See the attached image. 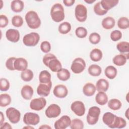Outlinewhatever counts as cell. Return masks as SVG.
Segmentation results:
<instances>
[{
  "label": "cell",
  "instance_id": "cell-1",
  "mask_svg": "<svg viewBox=\"0 0 129 129\" xmlns=\"http://www.w3.org/2000/svg\"><path fill=\"white\" fill-rule=\"evenodd\" d=\"M25 21L28 26L32 29H38L41 25V20L37 13L34 11H29L25 15Z\"/></svg>",
  "mask_w": 129,
  "mask_h": 129
},
{
  "label": "cell",
  "instance_id": "cell-2",
  "mask_svg": "<svg viewBox=\"0 0 129 129\" xmlns=\"http://www.w3.org/2000/svg\"><path fill=\"white\" fill-rule=\"evenodd\" d=\"M50 16L52 20L56 23L63 21L65 18L64 8L59 3L54 4L50 10Z\"/></svg>",
  "mask_w": 129,
  "mask_h": 129
},
{
  "label": "cell",
  "instance_id": "cell-3",
  "mask_svg": "<svg viewBox=\"0 0 129 129\" xmlns=\"http://www.w3.org/2000/svg\"><path fill=\"white\" fill-rule=\"evenodd\" d=\"M101 112L100 108L94 106L89 109L88 113L86 116L87 122L89 125H95L98 121L99 117Z\"/></svg>",
  "mask_w": 129,
  "mask_h": 129
},
{
  "label": "cell",
  "instance_id": "cell-4",
  "mask_svg": "<svg viewBox=\"0 0 129 129\" xmlns=\"http://www.w3.org/2000/svg\"><path fill=\"white\" fill-rule=\"evenodd\" d=\"M40 40V35L36 32H31L26 34L23 38V44L29 47L36 46Z\"/></svg>",
  "mask_w": 129,
  "mask_h": 129
},
{
  "label": "cell",
  "instance_id": "cell-5",
  "mask_svg": "<svg viewBox=\"0 0 129 129\" xmlns=\"http://www.w3.org/2000/svg\"><path fill=\"white\" fill-rule=\"evenodd\" d=\"M86 66L85 61L82 58L77 57L73 61L71 69L74 74H79L84 71Z\"/></svg>",
  "mask_w": 129,
  "mask_h": 129
},
{
  "label": "cell",
  "instance_id": "cell-6",
  "mask_svg": "<svg viewBox=\"0 0 129 129\" xmlns=\"http://www.w3.org/2000/svg\"><path fill=\"white\" fill-rule=\"evenodd\" d=\"M75 15L78 21L85 22L87 18V9L86 6L82 4L77 5L75 9Z\"/></svg>",
  "mask_w": 129,
  "mask_h": 129
},
{
  "label": "cell",
  "instance_id": "cell-7",
  "mask_svg": "<svg viewBox=\"0 0 129 129\" xmlns=\"http://www.w3.org/2000/svg\"><path fill=\"white\" fill-rule=\"evenodd\" d=\"M6 114L9 120L13 124L17 123L21 118V113L14 107H9L6 111Z\"/></svg>",
  "mask_w": 129,
  "mask_h": 129
},
{
  "label": "cell",
  "instance_id": "cell-8",
  "mask_svg": "<svg viewBox=\"0 0 129 129\" xmlns=\"http://www.w3.org/2000/svg\"><path fill=\"white\" fill-rule=\"evenodd\" d=\"M39 121V115L34 112H26L23 116V122L27 125H35L38 124Z\"/></svg>",
  "mask_w": 129,
  "mask_h": 129
},
{
  "label": "cell",
  "instance_id": "cell-9",
  "mask_svg": "<svg viewBox=\"0 0 129 129\" xmlns=\"http://www.w3.org/2000/svg\"><path fill=\"white\" fill-rule=\"evenodd\" d=\"M46 105V100L44 97H39L32 99L30 102V108L35 111L43 109Z\"/></svg>",
  "mask_w": 129,
  "mask_h": 129
},
{
  "label": "cell",
  "instance_id": "cell-10",
  "mask_svg": "<svg viewBox=\"0 0 129 129\" xmlns=\"http://www.w3.org/2000/svg\"><path fill=\"white\" fill-rule=\"evenodd\" d=\"M71 110L77 116H82L84 115L86 111L84 103L81 101H75L71 105Z\"/></svg>",
  "mask_w": 129,
  "mask_h": 129
},
{
  "label": "cell",
  "instance_id": "cell-11",
  "mask_svg": "<svg viewBox=\"0 0 129 129\" xmlns=\"http://www.w3.org/2000/svg\"><path fill=\"white\" fill-rule=\"evenodd\" d=\"M61 113V109L59 105L56 104H50L45 110V115L49 118H56Z\"/></svg>",
  "mask_w": 129,
  "mask_h": 129
},
{
  "label": "cell",
  "instance_id": "cell-12",
  "mask_svg": "<svg viewBox=\"0 0 129 129\" xmlns=\"http://www.w3.org/2000/svg\"><path fill=\"white\" fill-rule=\"evenodd\" d=\"M71 118L68 115H62L60 118L55 121L54 127L55 129H66L70 126Z\"/></svg>",
  "mask_w": 129,
  "mask_h": 129
},
{
  "label": "cell",
  "instance_id": "cell-13",
  "mask_svg": "<svg viewBox=\"0 0 129 129\" xmlns=\"http://www.w3.org/2000/svg\"><path fill=\"white\" fill-rule=\"evenodd\" d=\"M52 87L51 81L48 83H40L37 88V93L42 97H46L50 94Z\"/></svg>",
  "mask_w": 129,
  "mask_h": 129
},
{
  "label": "cell",
  "instance_id": "cell-14",
  "mask_svg": "<svg viewBox=\"0 0 129 129\" xmlns=\"http://www.w3.org/2000/svg\"><path fill=\"white\" fill-rule=\"evenodd\" d=\"M53 93L57 98H64L68 94V90L65 85L58 84L54 87Z\"/></svg>",
  "mask_w": 129,
  "mask_h": 129
},
{
  "label": "cell",
  "instance_id": "cell-15",
  "mask_svg": "<svg viewBox=\"0 0 129 129\" xmlns=\"http://www.w3.org/2000/svg\"><path fill=\"white\" fill-rule=\"evenodd\" d=\"M19 31L15 29H9L6 32V38L9 41L13 43H16L20 39Z\"/></svg>",
  "mask_w": 129,
  "mask_h": 129
},
{
  "label": "cell",
  "instance_id": "cell-16",
  "mask_svg": "<svg viewBox=\"0 0 129 129\" xmlns=\"http://www.w3.org/2000/svg\"><path fill=\"white\" fill-rule=\"evenodd\" d=\"M28 62L27 60L23 57L16 58L14 62V68L15 70L18 71H24L27 69Z\"/></svg>",
  "mask_w": 129,
  "mask_h": 129
},
{
  "label": "cell",
  "instance_id": "cell-17",
  "mask_svg": "<svg viewBox=\"0 0 129 129\" xmlns=\"http://www.w3.org/2000/svg\"><path fill=\"white\" fill-rule=\"evenodd\" d=\"M33 88L28 85H24L21 90V96L25 100H30L33 95Z\"/></svg>",
  "mask_w": 129,
  "mask_h": 129
},
{
  "label": "cell",
  "instance_id": "cell-18",
  "mask_svg": "<svg viewBox=\"0 0 129 129\" xmlns=\"http://www.w3.org/2000/svg\"><path fill=\"white\" fill-rule=\"evenodd\" d=\"M128 58V53H127L126 55L121 53L114 56L112 61L113 63L117 66H123L126 63Z\"/></svg>",
  "mask_w": 129,
  "mask_h": 129
},
{
  "label": "cell",
  "instance_id": "cell-19",
  "mask_svg": "<svg viewBox=\"0 0 129 129\" xmlns=\"http://www.w3.org/2000/svg\"><path fill=\"white\" fill-rule=\"evenodd\" d=\"M96 89L98 92H106L109 87V84L105 79H99L96 83Z\"/></svg>",
  "mask_w": 129,
  "mask_h": 129
},
{
  "label": "cell",
  "instance_id": "cell-20",
  "mask_svg": "<svg viewBox=\"0 0 129 129\" xmlns=\"http://www.w3.org/2000/svg\"><path fill=\"white\" fill-rule=\"evenodd\" d=\"M96 87L92 83L89 82L86 83L83 87V94L88 97L93 96L96 92Z\"/></svg>",
  "mask_w": 129,
  "mask_h": 129
},
{
  "label": "cell",
  "instance_id": "cell-21",
  "mask_svg": "<svg viewBox=\"0 0 129 129\" xmlns=\"http://www.w3.org/2000/svg\"><path fill=\"white\" fill-rule=\"evenodd\" d=\"M116 115L110 112H105L102 116L103 122L109 128L112 125Z\"/></svg>",
  "mask_w": 129,
  "mask_h": 129
},
{
  "label": "cell",
  "instance_id": "cell-22",
  "mask_svg": "<svg viewBox=\"0 0 129 129\" xmlns=\"http://www.w3.org/2000/svg\"><path fill=\"white\" fill-rule=\"evenodd\" d=\"M47 67L53 72H57L62 68L60 61L56 57L49 61Z\"/></svg>",
  "mask_w": 129,
  "mask_h": 129
},
{
  "label": "cell",
  "instance_id": "cell-23",
  "mask_svg": "<svg viewBox=\"0 0 129 129\" xmlns=\"http://www.w3.org/2000/svg\"><path fill=\"white\" fill-rule=\"evenodd\" d=\"M115 24V20L112 17H107L104 18L101 22L102 26L106 30L113 28Z\"/></svg>",
  "mask_w": 129,
  "mask_h": 129
},
{
  "label": "cell",
  "instance_id": "cell-24",
  "mask_svg": "<svg viewBox=\"0 0 129 129\" xmlns=\"http://www.w3.org/2000/svg\"><path fill=\"white\" fill-rule=\"evenodd\" d=\"M24 2L20 0H14L11 3V9L15 13L21 12L24 9Z\"/></svg>",
  "mask_w": 129,
  "mask_h": 129
},
{
  "label": "cell",
  "instance_id": "cell-25",
  "mask_svg": "<svg viewBox=\"0 0 129 129\" xmlns=\"http://www.w3.org/2000/svg\"><path fill=\"white\" fill-rule=\"evenodd\" d=\"M101 6L102 8L108 11L112 8L116 6L118 2V0H102L100 2Z\"/></svg>",
  "mask_w": 129,
  "mask_h": 129
},
{
  "label": "cell",
  "instance_id": "cell-26",
  "mask_svg": "<svg viewBox=\"0 0 129 129\" xmlns=\"http://www.w3.org/2000/svg\"><path fill=\"white\" fill-rule=\"evenodd\" d=\"M96 102L100 105H104L108 102V96L104 92H98L95 96Z\"/></svg>",
  "mask_w": 129,
  "mask_h": 129
},
{
  "label": "cell",
  "instance_id": "cell-27",
  "mask_svg": "<svg viewBox=\"0 0 129 129\" xmlns=\"http://www.w3.org/2000/svg\"><path fill=\"white\" fill-rule=\"evenodd\" d=\"M103 56L102 51L98 48L92 49L90 53V59L94 62H97L101 60Z\"/></svg>",
  "mask_w": 129,
  "mask_h": 129
},
{
  "label": "cell",
  "instance_id": "cell-28",
  "mask_svg": "<svg viewBox=\"0 0 129 129\" xmlns=\"http://www.w3.org/2000/svg\"><path fill=\"white\" fill-rule=\"evenodd\" d=\"M126 125V120L122 117L116 116L111 128H122Z\"/></svg>",
  "mask_w": 129,
  "mask_h": 129
},
{
  "label": "cell",
  "instance_id": "cell-29",
  "mask_svg": "<svg viewBox=\"0 0 129 129\" xmlns=\"http://www.w3.org/2000/svg\"><path fill=\"white\" fill-rule=\"evenodd\" d=\"M88 73L93 77H98L102 73L101 68L96 64L90 65L88 69Z\"/></svg>",
  "mask_w": 129,
  "mask_h": 129
},
{
  "label": "cell",
  "instance_id": "cell-30",
  "mask_svg": "<svg viewBox=\"0 0 129 129\" xmlns=\"http://www.w3.org/2000/svg\"><path fill=\"white\" fill-rule=\"evenodd\" d=\"M104 74L107 78L109 79H113L117 75V71L114 66H108L105 68L104 70Z\"/></svg>",
  "mask_w": 129,
  "mask_h": 129
},
{
  "label": "cell",
  "instance_id": "cell-31",
  "mask_svg": "<svg viewBox=\"0 0 129 129\" xmlns=\"http://www.w3.org/2000/svg\"><path fill=\"white\" fill-rule=\"evenodd\" d=\"M51 74L46 70L42 71L39 75V81L40 83H48L51 82Z\"/></svg>",
  "mask_w": 129,
  "mask_h": 129
},
{
  "label": "cell",
  "instance_id": "cell-32",
  "mask_svg": "<svg viewBox=\"0 0 129 129\" xmlns=\"http://www.w3.org/2000/svg\"><path fill=\"white\" fill-rule=\"evenodd\" d=\"M56 75L58 79L62 81H66L68 80L71 77L70 72L68 70L64 68H61L58 71Z\"/></svg>",
  "mask_w": 129,
  "mask_h": 129
},
{
  "label": "cell",
  "instance_id": "cell-33",
  "mask_svg": "<svg viewBox=\"0 0 129 129\" xmlns=\"http://www.w3.org/2000/svg\"><path fill=\"white\" fill-rule=\"evenodd\" d=\"M108 107L111 110H119L121 106L122 103L121 101L115 98L111 99L108 101Z\"/></svg>",
  "mask_w": 129,
  "mask_h": 129
},
{
  "label": "cell",
  "instance_id": "cell-34",
  "mask_svg": "<svg viewBox=\"0 0 129 129\" xmlns=\"http://www.w3.org/2000/svg\"><path fill=\"white\" fill-rule=\"evenodd\" d=\"M11 100V97L9 94L4 93L0 95V106L1 107H6L10 105Z\"/></svg>",
  "mask_w": 129,
  "mask_h": 129
},
{
  "label": "cell",
  "instance_id": "cell-35",
  "mask_svg": "<svg viewBox=\"0 0 129 129\" xmlns=\"http://www.w3.org/2000/svg\"><path fill=\"white\" fill-rule=\"evenodd\" d=\"M71 25L68 22H64L61 23L58 28V32L62 34H68L71 30Z\"/></svg>",
  "mask_w": 129,
  "mask_h": 129
},
{
  "label": "cell",
  "instance_id": "cell-36",
  "mask_svg": "<svg viewBox=\"0 0 129 129\" xmlns=\"http://www.w3.org/2000/svg\"><path fill=\"white\" fill-rule=\"evenodd\" d=\"M34 77L33 72L30 69H26L22 71L21 73V78L25 82H29L31 81Z\"/></svg>",
  "mask_w": 129,
  "mask_h": 129
},
{
  "label": "cell",
  "instance_id": "cell-37",
  "mask_svg": "<svg viewBox=\"0 0 129 129\" xmlns=\"http://www.w3.org/2000/svg\"><path fill=\"white\" fill-rule=\"evenodd\" d=\"M116 48L122 54L128 53L129 43L126 41L119 42L116 45Z\"/></svg>",
  "mask_w": 129,
  "mask_h": 129
},
{
  "label": "cell",
  "instance_id": "cell-38",
  "mask_svg": "<svg viewBox=\"0 0 129 129\" xmlns=\"http://www.w3.org/2000/svg\"><path fill=\"white\" fill-rule=\"evenodd\" d=\"M117 26L120 29H126L129 27V20L126 17H120L117 21Z\"/></svg>",
  "mask_w": 129,
  "mask_h": 129
},
{
  "label": "cell",
  "instance_id": "cell-39",
  "mask_svg": "<svg viewBox=\"0 0 129 129\" xmlns=\"http://www.w3.org/2000/svg\"><path fill=\"white\" fill-rule=\"evenodd\" d=\"M70 126L71 129H83L84 128V123L80 119L74 118L71 120Z\"/></svg>",
  "mask_w": 129,
  "mask_h": 129
},
{
  "label": "cell",
  "instance_id": "cell-40",
  "mask_svg": "<svg viewBox=\"0 0 129 129\" xmlns=\"http://www.w3.org/2000/svg\"><path fill=\"white\" fill-rule=\"evenodd\" d=\"M93 10L95 14L98 16H103L105 15L108 12L102 8V7L101 6V4L100 2L95 4L93 8Z\"/></svg>",
  "mask_w": 129,
  "mask_h": 129
},
{
  "label": "cell",
  "instance_id": "cell-41",
  "mask_svg": "<svg viewBox=\"0 0 129 129\" xmlns=\"http://www.w3.org/2000/svg\"><path fill=\"white\" fill-rule=\"evenodd\" d=\"M23 18L19 15L14 16L12 18V24L15 27H20L23 24Z\"/></svg>",
  "mask_w": 129,
  "mask_h": 129
},
{
  "label": "cell",
  "instance_id": "cell-42",
  "mask_svg": "<svg viewBox=\"0 0 129 129\" xmlns=\"http://www.w3.org/2000/svg\"><path fill=\"white\" fill-rule=\"evenodd\" d=\"M88 34L87 29L83 27H78L75 30V34L76 36L79 38H85Z\"/></svg>",
  "mask_w": 129,
  "mask_h": 129
},
{
  "label": "cell",
  "instance_id": "cell-43",
  "mask_svg": "<svg viewBox=\"0 0 129 129\" xmlns=\"http://www.w3.org/2000/svg\"><path fill=\"white\" fill-rule=\"evenodd\" d=\"M100 35L96 32H93L89 35V40L90 42L92 44H97L99 43L100 41Z\"/></svg>",
  "mask_w": 129,
  "mask_h": 129
},
{
  "label": "cell",
  "instance_id": "cell-44",
  "mask_svg": "<svg viewBox=\"0 0 129 129\" xmlns=\"http://www.w3.org/2000/svg\"><path fill=\"white\" fill-rule=\"evenodd\" d=\"M10 87V84L8 79L2 78L0 79V90L2 91H8Z\"/></svg>",
  "mask_w": 129,
  "mask_h": 129
},
{
  "label": "cell",
  "instance_id": "cell-45",
  "mask_svg": "<svg viewBox=\"0 0 129 129\" xmlns=\"http://www.w3.org/2000/svg\"><path fill=\"white\" fill-rule=\"evenodd\" d=\"M110 36L111 39L115 42L119 40L122 38V33L119 30H115L111 32Z\"/></svg>",
  "mask_w": 129,
  "mask_h": 129
},
{
  "label": "cell",
  "instance_id": "cell-46",
  "mask_svg": "<svg viewBox=\"0 0 129 129\" xmlns=\"http://www.w3.org/2000/svg\"><path fill=\"white\" fill-rule=\"evenodd\" d=\"M41 50L46 53H48L51 50V44L49 42L47 41H42L40 44Z\"/></svg>",
  "mask_w": 129,
  "mask_h": 129
},
{
  "label": "cell",
  "instance_id": "cell-47",
  "mask_svg": "<svg viewBox=\"0 0 129 129\" xmlns=\"http://www.w3.org/2000/svg\"><path fill=\"white\" fill-rule=\"evenodd\" d=\"M16 58L15 57H11L9 58L6 62V68L10 71H15V69L14 68V62Z\"/></svg>",
  "mask_w": 129,
  "mask_h": 129
},
{
  "label": "cell",
  "instance_id": "cell-48",
  "mask_svg": "<svg viewBox=\"0 0 129 129\" xmlns=\"http://www.w3.org/2000/svg\"><path fill=\"white\" fill-rule=\"evenodd\" d=\"M56 57L55 56V55L52 53H48L47 54H46L45 55H44V56L42 58V62L44 63V64L45 66H46V67L48 66V62H49V61L50 60H51L53 58H56Z\"/></svg>",
  "mask_w": 129,
  "mask_h": 129
},
{
  "label": "cell",
  "instance_id": "cell-49",
  "mask_svg": "<svg viewBox=\"0 0 129 129\" xmlns=\"http://www.w3.org/2000/svg\"><path fill=\"white\" fill-rule=\"evenodd\" d=\"M9 23V20L7 17L4 15H0V27L1 28L6 27Z\"/></svg>",
  "mask_w": 129,
  "mask_h": 129
},
{
  "label": "cell",
  "instance_id": "cell-50",
  "mask_svg": "<svg viewBox=\"0 0 129 129\" xmlns=\"http://www.w3.org/2000/svg\"><path fill=\"white\" fill-rule=\"evenodd\" d=\"M75 3V0H63V3L67 7H71Z\"/></svg>",
  "mask_w": 129,
  "mask_h": 129
},
{
  "label": "cell",
  "instance_id": "cell-51",
  "mask_svg": "<svg viewBox=\"0 0 129 129\" xmlns=\"http://www.w3.org/2000/svg\"><path fill=\"white\" fill-rule=\"evenodd\" d=\"M0 128L2 129H11L12 128V127L11 126V124L10 123H9L7 122H4L2 124L0 125Z\"/></svg>",
  "mask_w": 129,
  "mask_h": 129
},
{
  "label": "cell",
  "instance_id": "cell-52",
  "mask_svg": "<svg viewBox=\"0 0 129 129\" xmlns=\"http://www.w3.org/2000/svg\"><path fill=\"white\" fill-rule=\"evenodd\" d=\"M39 128H43V129H48V128H50L51 129V127L49 126L48 125H47V124H42L41 126H40Z\"/></svg>",
  "mask_w": 129,
  "mask_h": 129
},
{
  "label": "cell",
  "instance_id": "cell-53",
  "mask_svg": "<svg viewBox=\"0 0 129 129\" xmlns=\"http://www.w3.org/2000/svg\"><path fill=\"white\" fill-rule=\"evenodd\" d=\"M0 113H1V124H0V125H1L4 123L5 118H4V114H3V112L1 111Z\"/></svg>",
  "mask_w": 129,
  "mask_h": 129
},
{
  "label": "cell",
  "instance_id": "cell-54",
  "mask_svg": "<svg viewBox=\"0 0 129 129\" xmlns=\"http://www.w3.org/2000/svg\"><path fill=\"white\" fill-rule=\"evenodd\" d=\"M84 2H86V3H87V4H91L93 3L94 2H95V0H94V1H93V0H89V1L84 0Z\"/></svg>",
  "mask_w": 129,
  "mask_h": 129
},
{
  "label": "cell",
  "instance_id": "cell-55",
  "mask_svg": "<svg viewBox=\"0 0 129 129\" xmlns=\"http://www.w3.org/2000/svg\"><path fill=\"white\" fill-rule=\"evenodd\" d=\"M23 128H31V129H34V128L32 126V125H27V126H24L23 127Z\"/></svg>",
  "mask_w": 129,
  "mask_h": 129
},
{
  "label": "cell",
  "instance_id": "cell-56",
  "mask_svg": "<svg viewBox=\"0 0 129 129\" xmlns=\"http://www.w3.org/2000/svg\"><path fill=\"white\" fill-rule=\"evenodd\" d=\"M128 109H129V108H127V110H126L125 112V116H126V117L127 119H128Z\"/></svg>",
  "mask_w": 129,
  "mask_h": 129
}]
</instances>
